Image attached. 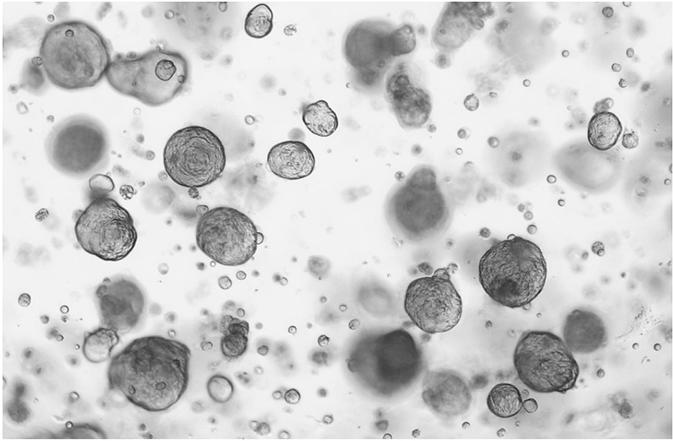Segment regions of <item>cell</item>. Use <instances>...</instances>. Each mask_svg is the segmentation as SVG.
Returning <instances> with one entry per match:
<instances>
[{
  "label": "cell",
  "instance_id": "obj_1",
  "mask_svg": "<svg viewBox=\"0 0 673 441\" xmlns=\"http://www.w3.org/2000/svg\"><path fill=\"white\" fill-rule=\"evenodd\" d=\"M191 350L182 341L146 335L110 359L108 387L135 407L160 413L173 407L189 384Z\"/></svg>",
  "mask_w": 673,
  "mask_h": 441
},
{
  "label": "cell",
  "instance_id": "obj_2",
  "mask_svg": "<svg viewBox=\"0 0 673 441\" xmlns=\"http://www.w3.org/2000/svg\"><path fill=\"white\" fill-rule=\"evenodd\" d=\"M346 364L363 388L391 398L417 382L424 361L411 333L398 328L361 336L349 350Z\"/></svg>",
  "mask_w": 673,
  "mask_h": 441
},
{
  "label": "cell",
  "instance_id": "obj_3",
  "mask_svg": "<svg viewBox=\"0 0 673 441\" xmlns=\"http://www.w3.org/2000/svg\"><path fill=\"white\" fill-rule=\"evenodd\" d=\"M39 58L50 83L65 90L97 85L112 60L103 35L80 20L62 21L47 29Z\"/></svg>",
  "mask_w": 673,
  "mask_h": 441
},
{
  "label": "cell",
  "instance_id": "obj_4",
  "mask_svg": "<svg viewBox=\"0 0 673 441\" xmlns=\"http://www.w3.org/2000/svg\"><path fill=\"white\" fill-rule=\"evenodd\" d=\"M478 278L493 301L511 309L523 308L542 292L547 264L536 243L513 235L485 251L478 263Z\"/></svg>",
  "mask_w": 673,
  "mask_h": 441
},
{
  "label": "cell",
  "instance_id": "obj_5",
  "mask_svg": "<svg viewBox=\"0 0 673 441\" xmlns=\"http://www.w3.org/2000/svg\"><path fill=\"white\" fill-rule=\"evenodd\" d=\"M105 78L118 93L158 107L182 93L189 78V64L180 52L157 47L140 55L117 54Z\"/></svg>",
  "mask_w": 673,
  "mask_h": 441
},
{
  "label": "cell",
  "instance_id": "obj_6",
  "mask_svg": "<svg viewBox=\"0 0 673 441\" xmlns=\"http://www.w3.org/2000/svg\"><path fill=\"white\" fill-rule=\"evenodd\" d=\"M386 214L392 230L409 242L439 234L448 221L449 209L434 170L428 166L415 169L390 196Z\"/></svg>",
  "mask_w": 673,
  "mask_h": 441
},
{
  "label": "cell",
  "instance_id": "obj_7",
  "mask_svg": "<svg viewBox=\"0 0 673 441\" xmlns=\"http://www.w3.org/2000/svg\"><path fill=\"white\" fill-rule=\"evenodd\" d=\"M513 363L521 382L537 393H566L575 387L580 372L564 341L542 330H529L520 336Z\"/></svg>",
  "mask_w": 673,
  "mask_h": 441
},
{
  "label": "cell",
  "instance_id": "obj_8",
  "mask_svg": "<svg viewBox=\"0 0 673 441\" xmlns=\"http://www.w3.org/2000/svg\"><path fill=\"white\" fill-rule=\"evenodd\" d=\"M163 165L177 185L199 189L216 181L226 166L221 139L201 125H189L175 131L165 144Z\"/></svg>",
  "mask_w": 673,
  "mask_h": 441
},
{
  "label": "cell",
  "instance_id": "obj_9",
  "mask_svg": "<svg viewBox=\"0 0 673 441\" xmlns=\"http://www.w3.org/2000/svg\"><path fill=\"white\" fill-rule=\"evenodd\" d=\"M74 234L85 252L108 262L126 258L138 240L129 211L107 195L94 197L80 212Z\"/></svg>",
  "mask_w": 673,
  "mask_h": 441
},
{
  "label": "cell",
  "instance_id": "obj_10",
  "mask_svg": "<svg viewBox=\"0 0 673 441\" xmlns=\"http://www.w3.org/2000/svg\"><path fill=\"white\" fill-rule=\"evenodd\" d=\"M195 237L202 253L224 266L247 263L264 239L245 213L230 206L205 211L198 219Z\"/></svg>",
  "mask_w": 673,
  "mask_h": 441
},
{
  "label": "cell",
  "instance_id": "obj_11",
  "mask_svg": "<svg viewBox=\"0 0 673 441\" xmlns=\"http://www.w3.org/2000/svg\"><path fill=\"white\" fill-rule=\"evenodd\" d=\"M47 153L59 172L84 177L99 169L108 154L104 128L87 117H73L59 124L51 133Z\"/></svg>",
  "mask_w": 673,
  "mask_h": 441
},
{
  "label": "cell",
  "instance_id": "obj_12",
  "mask_svg": "<svg viewBox=\"0 0 673 441\" xmlns=\"http://www.w3.org/2000/svg\"><path fill=\"white\" fill-rule=\"evenodd\" d=\"M404 311L427 334L445 333L462 317V299L447 268L412 280L405 291Z\"/></svg>",
  "mask_w": 673,
  "mask_h": 441
},
{
  "label": "cell",
  "instance_id": "obj_13",
  "mask_svg": "<svg viewBox=\"0 0 673 441\" xmlns=\"http://www.w3.org/2000/svg\"><path fill=\"white\" fill-rule=\"evenodd\" d=\"M391 30L383 21H361L345 37V59L366 84L373 83L392 58L388 45Z\"/></svg>",
  "mask_w": 673,
  "mask_h": 441
},
{
  "label": "cell",
  "instance_id": "obj_14",
  "mask_svg": "<svg viewBox=\"0 0 673 441\" xmlns=\"http://www.w3.org/2000/svg\"><path fill=\"white\" fill-rule=\"evenodd\" d=\"M95 296L101 323L119 333L135 328L145 310L143 290L129 278L104 279L98 285Z\"/></svg>",
  "mask_w": 673,
  "mask_h": 441
},
{
  "label": "cell",
  "instance_id": "obj_15",
  "mask_svg": "<svg viewBox=\"0 0 673 441\" xmlns=\"http://www.w3.org/2000/svg\"><path fill=\"white\" fill-rule=\"evenodd\" d=\"M404 65H399L386 80V96L404 128H420L429 119L432 105L429 94L410 77Z\"/></svg>",
  "mask_w": 673,
  "mask_h": 441
},
{
  "label": "cell",
  "instance_id": "obj_16",
  "mask_svg": "<svg viewBox=\"0 0 673 441\" xmlns=\"http://www.w3.org/2000/svg\"><path fill=\"white\" fill-rule=\"evenodd\" d=\"M422 399L436 414L456 417L466 413L471 405L472 395L467 383L455 371H428L422 382Z\"/></svg>",
  "mask_w": 673,
  "mask_h": 441
},
{
  "label": "cell",
  "instance_id": "obj_17",
  "mask_svg": "<svg viewBox=\"0 0 673 441\" xmlns=\"http://www.w3.org/2000/svg\"><path fill=\"white\" fill-rule=\"evenodd\" d=\"M482 3H451L442 12L433 31V42L441 48L452 50L461 46L472 29L483 26L482 17L487 11Z\"/></svg>",
  "mask_w": 673,
  "mask_h": 441
},
{
  "label": "cell",
  "instance_id": "obj_18",
  "mask_svg": "<svg viewBox=\"0 0 673 441\" xmlns=\"http://www.w3.org/2000/svg\"><path fill=\"white\" fill-rule=\"evenodd\" d=\"M563 341L572 353H593L602 348L607 341L605 324L593 311L573 309L565 318Z\"/></svg>",
  "mask_w": 673,
  "mask_h": 441
},
{
  "label": "cell",
  "instance_id": "obj_19",
  "mask_svg": "<svg viewBox=\"0 0 673 441\" xmlns=\"http://www.w3.org/2000/svg\"><path fill=\"white\" fill-rule=\"evenodd\" d=\"M315 156L302 141L287 140L275 144L267 154L270 171L286 180L308 177L315 168Z\"/></svg>",
  "mask_w": 673,
  "mask_h": 441
},
{
  "label": "cell",
  "instance_id": "obj_20",
  "mask_svg": "<svg viewBox=\"0 0 673 441\" xmlns=\"http://www.w3.org/2000/svg\"><path fill=\"white\" fill-rule=\"evenodd\" d=\"M622 125L619 118L609 112H598L590 119L587 129L589 144L598 151L611 149L620 137Z\"/></svg>",
  "mask_w": 673,
  "mask_h": 441
},
{
  "label": "cell",
  "instance_id": "obj_21",
  "mask_svg": "<svg viewBox=\"0 0 673 441\" xmlns=\"http://www.w3.org/2000/svg\"><path fill=\"white\" fill-rule=\"evenodd\" d=\"M220 350L227 360L241 357L247 350L249 324L233 316H223L220 321Z\"/></svg>",
  "mask_w": 673,
  "mask_h": 441
},
{
  "label": "cell",
  "instance_id": "obj_22",
  "mask_svg": "<svg viewBox=\"0 0 673 441\" xmlns=\"http://www.w3.org/2000/svg\"><path fill=\"white\" fill-rule=\"evenodd\" d=\"M120 335L115 329L101 326L85 334L82 343L83 357L99 364L111 359L113 349L119 344Z\"/></svg>",
  "mask_w": 673,
  "mask_h": 441
},
{
  "label": "cell",
  "instance_id": "obj_23",
  "mask_svg": "<svg viewBox=\"0 0 673 441\" xmlns=\"http://www.w3.org/2000/svg\"><path fill=\"white\" fill-rule=\"evenodd\" d=\"M487 407L499 418L516 416L523 407L519 389L511 383H498L488 393Z\"/></svg>",
  "mask_w": 673,
  "mask_h": 441
},
{
  "label": "cell",
  "instance_id": "obj_24",
  "mask_svg": "<svg viewBox=\"0 0 673 441\" xmlns=\"http://www.w3.org/2000/svg\"><path fill=\"white\" fill-rule=\"evenodd\" d=\"M302 121L312 134L320 137L332 135L339 125L336 113L325 100L303 106Z\"/></svg>",
  "mask_w": 673,
  "mask_h": 441
},
{
  "label": "cell",
  "instance_id": "obj_25",
  "mask_svg": "<svg viewBox=\"0 0 673 441\" xmlns=\"http://www.w3.org/2000/svg\"><path fill=\"white\" fill-rule=\"evenodd\" d=\"M272 29L273 13L268 5L264 3L257 4L247 13L244 30L249 37L262 39L268 36Z\"/></svg>",
  "mask_w": 673,
  "mask_h": 441
},
{
  "label": "cell",
  "instance_id": "obj_26",
  "mask_svg": "<svg viewBox=\"0 0 673 441\" xmlns=\"http://www.w3.org/2000/svg\"><path fill=\"white\" fill-rule=\"evenodd\" d=\"M391 57H399L411 53L416 46V36L412 26L404 24L392 29L388 36Z\"/></svg>",
  "mask_w": 673,
  "mask_h": 441
},
{
  "label": "cell",
  "instance_id": "obj_27",
  "mask_svg": "<svg viewBox=\"0 0 673 441\" xmlns=\"http://www.w3.org/2000/svg\"><path fill=\"white\" fill-rule=\"evenodd\" d=\"M209 397L218 404L227 403L234 394V386L229 378L221 374L212 375L206 385Z\"/></svg>",
  "mask_w": 673,
  "mask_h": 441
},
{
  "label": "cell",
  "instance_id": "obj_28",
  "mask_svg": "<svg viewBox=\"0 0 673 441\" xmlns=\"http://www.w3.org/2000/svg\"><path fill=\"white\" fill-rule=\"evenodd\" d=\"M57 436H61L60 438H106L102 429L91 424L73 425L72 428L61 431Z\"/></svg>",
  "mask_w": 673,
  "mask_h": 441
},
{
  "label": "cell",
  "instance_id": "obj_29",
  "mask_svg": "<svg viewBox=\"0 0 673 441\" xmlns=\"http://www.w3.org/2000/svg\"><path fill=\"white\" fill-rule=\"evenodd\" d=\"M622 144L625 148L632 149L638 145V137L634 133H627L623 136Z\"/></svg>",
  "mask_w": 673,
  "mask_h": 441
},
{
  "label": "cell",
  "instance_id": "obj_30",
  "mask_svg": "<svg viewBox=\"0 0 673 441\" xmlns=\"http://www.w3.org/2000/svg\"><path fill=\"white\" fill-rule=\"evenodd\" d=\"M284 399L289 404H296L300 400V393L296 389H289L285 392Z\"/></svg>",
  "mask_w": 673,
  "mask_h": 441
},
{
  "label": "cell",
  "instance_id": "obj_31",
  "mask_svg": "<svg viewBox=\"0 0 673 441\" xmlns=\"http://www.w3.org/2000/svg\"><path fill=\"white\" fill-rule=\"evenodd\" d=\"M464 105L468 110L474 111L479 106L478 98L475 95L471 94V95L466 97V99L464 101Z\"/></svg>",
  "mask_w": 673,
  "mask_h": 441
}]
</instances>
